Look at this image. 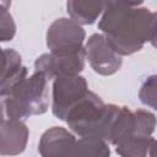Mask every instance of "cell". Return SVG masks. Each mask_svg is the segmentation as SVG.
Returning <instances> with one entry per match:
<instances>
[{
    "label": "cell",
    "instance_id": "cell-8",
    "mask_svg": "<svg viewBox=\"0 0 157 157\" xmlns=\"http://www.w3.org/2000/svg\"><path fill=\"white\" fill-rule=\"evenodd\" d=\"M76 137L61 126H53L43 132L38 144L40 157H75Z\"/></svg>",
    "mask_w": 157,
    "mask_h": 157
},
{
    "label": "cell",
    "instance_id": "cell-4",
    "mask_svg": "<svg viewBox=\"0 0 157 157\" xmlns=\"http://www.w3.org/2000/svg\"><path fill=\"white\" fill-rule=\"evenodd\" d=\"M86 32L81 25L71 18L60 17L48 27L45 42L50 54L72 55L82 53Z\"/></svg>",
    "mask_w": 157,
    "mask_h": 157
},
{
    "label": "cell",
    "instance_id": "cell-1",
    "mask_svg": "<svg viewBox=\"0 0 157 157\" xmlns=\"http://www.w3.org/2000/svg\"><path fill=\"white\" fill-rule=\"evenodd\" d=\"M141 1H104L101 34L118 55H131L156 39V12Z\"/></svg>",
    "mask_w": 157,
    "mask_h": 157
},
{
    "label": "cell",
    "instance_id": "cell-7",
    "mask_svg": "<svg viewBox=\"0 0 157 157\" xmlns=\"http://www.w3.org/2000/svg\"><path fill=\"white\" fill-rule=\"evenodd\" d=\"M85 50L72 55H55L50 53L42 54L34 61V71L43 74L48 80L59 76L78 75L85 67Z\"/></svg>",
    "mask_w": 157,
    "mask_h": 157
},
{
    "label": "cell",
    "instance_id": "cell-13",
    "mask_svg": "<svg viewBox=\"0 0 157 157\" xmlns=\"http://www.w3.org/2000/svg\"><path fill=\"white\" fill-rule=\"evenodd\" d=\"M10 1H0V42H9L16 34V25L10 13Z\"/></svg>",
    "mask_w": 157,
    "mask_h": 157
},
{
    "label": "cell",
    "instance_id": "cell-14",
    "mask_svg": "<svg viewBox=\"0 0 157 157\" xmlns=\"http://www.w3.org/2000/svg\"><path fill=\"white\" fill-rule=\"evenodd\" d=\"M139 97L145 105H148L152 109H156V76L155 75L147 77V80L142 83L139 91Z\"/></svg>",
    "mask_w": 157,
    "mask_h": 157
},
{
    "label": "cell",
    "instance_id": "cell-11",
    "mask_svg": "<svg viewBox=\"0 0 157 157\" xmlns=\"http://www.w3.org/2000/svg\"><path fill=\"white\" fill-rule=\"evenodd\" d=\"M155 137H126L115 145L120 157H153Z\"/></svg>",
    "mask_w": 157,
    "mask_h": 157
},
{
    "label": "cell",
    "instance_id": "cell-2",
    "mask_svg": "<svg viewBox=\"0 0 157 157\" xmlns=\"http://www.w3.org/2000/svg\"><path fill=\"white\" fill-rule=\"evenodd\" d=\"M119 108V105L104 103L99 96L88 91V93L67 112L64 120L80 137L92 136L107 141Z\"/></svg>",
    "mask_w": 157,
    "mask_h": 157
},
{
    "label": "cell",
    "instance_id": "cell-5",
    "mask_svg": "<svg viewBox=\"0 0 157 157\" xmlns=\"http://www.w3.org/2000/svg\"><path fill=\"white\" fill-rule=\"evenodd\" d=\"M88 85L83 76H59L53 80L52 112L64 120L67 112L88 93Z\"/></svg>",
    "mask_w": 157,
    "mask_h": 157
},
{
    "label": "cell",
    "instance_id": "cell-9",
    "mask_svg": "<svg viewBox=\"0 0 157 157\" xmlns=\"http://www.w3.org/2000/svg\"><path fill=\"white\" fill-rule=\"evenodd\" d=\"M29 130L23 120L7 119L0 125V156H16L26 150Z\"/></svg>",
    "mask_w": 157,
    "mask_h": 157
},
{
    "label": "cell",
    "instance_id": "cell-15",
    "mask_svg": "<svg viewBox=\"0 0 157 157\" xmlns=\"http://www.w3.org/2000/svg\"><path fill=\"white\" fill-rule=\"evenodd\" d=\"M6 66V55H5V50L0 48V76L2 74V71L5 70Z\"/></svg>",
    "mask_w": 157,
    "mask_h": 157
},
{
    "label": "cell",
    "instance_id": "cell-12",
    "mask_svg": "<svg viewBox=\"0 0 157 157\" xmlns=\"http://www.w3.org/2000/svg\"><path fill=\"white\" fill-rule=\"evenodd\" d=\"M75 157H110L108 142L98 137H80L74 147Z\"/></svg>",
    "mask_w": 157,
    "mask_h": 157
},
{
    "label": "cell",
    "instance_id": "cell-16",
    "mask_svg": "<svg viewBox=\"0 0 157 157\" xmlns=\"http://www.w3.org/2000/svg\"><path fill=\"white\" fill-rule=\"evenodd\" d=\"M4 115H5V108H4V104H2V102L0 101V125L5 121V118H4Z\"/></svg>",
    "mask_w": 157,
    "mask_h": 157
},
{
    "label": "cell",
    "instance_id": "cell-6",
    "mask_svg": "<svg viewBox=\"0 0 157 157\" xmlns=\"http://www.w3.org/2000/svg\"><path fill=\"white\" fill-rule=\"evenodd\" d=\"M85 56L92 70L99 75L109 76L121 67V56L118 55L101 33H93L83 45Z\"/></svg>",
    "mask_w": 157,
    "mask_h": 157
},
{
    "label": "cell",
    "instance_id": "cell-10",
    "mask_svg": "<svg viewBox=\"0 0 157 157\" xmlns=\"http://www.w3.org/2000/svg\"><path fill=\"white\" fill-rule=\"evenodd\" d=\"M66 10L72 21L78 25H92L102 15L104 1H67Z\"/></svg>",
    "mask_w": 157,
    "mask_h": 157
},
{
    "label": "cell",
    "instance_id": "cell-3",
    "mask_svg": "<svg viewBox=\"0 0 157 157\" xmlns=\"http://www.w3.org/2000/svg\"><path fill=\"white\" fill-rule=\"evenodd\" d=\"M48 78L34 71L31 76L21 80L4 98L5 114L10 119L23 120L32 115H40L49 107Z\"/></svg>",
    "mask_w": 157,
    "mask_h": 157
}]
</instances>
